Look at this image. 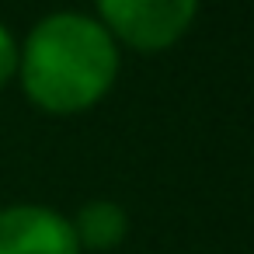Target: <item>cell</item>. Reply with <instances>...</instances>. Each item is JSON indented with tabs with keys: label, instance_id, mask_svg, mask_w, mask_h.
<instances>
[{
	"label": "cell",
	"instance_id": "6da1fadb",
	"mask_svg": "<svg viewBox=\"0 0 254 254\" xmlns=\"http://www.w3.org/2000/svg\"><path fill=\"white\" fill-rule=\"evenodd\" d=\"M119 53L112 35L84 14L46 18L25 46L21 77L25 91L46 112L91 108L115 80Z\"/></svg>",
	"mask_w": 254,
	"mask_h": 254
},
{
	"label": "cell",
	"instance_id": "277c9868",
	"mask_svg": "<svg viewBox=\"0 0 254 254\" xmlns=\"http://www.w3.org/2000/svg\"><path fill=\"white\" fill-rule=\"evenodd\" d=\"M73 233H77V244L108 251L126 237V212L112 202H91L87 209H80Z\"/></svg>",
	"mask_w": 254,
	"mask_h": 254
},
{
	"label": "cell",
	"instance_id": "3957f363",
	"mask_svg": "<svg viewBox=\"0 0 254 254\" xmlns=\"http://www.w3.org/2000/svg\"><path fill=\"white\" fill-rule=\"evenodd\" d=\"M0 254H80L73 226L39 205L0 212Z\"/></svg>",
	"mask_w": 254,
	"mask_h": 254
},
{
	"label": "cell",
	"instance_id": "5b68a950",
	"mask_svg": "<svg viewBox=\"0 0 254 254\" xmlns=\"http://www.w3.org/2000/svg\"><path fill=\"white\" fill-rule=\"evenodd\" d=\"M14 63H18V53H14V39L0 28V87H4L14 73Z\"/></svg>",
	"mask_w": 254,
	"mask_h": 254
},
{
	"label": "cell",
	"instance_id": "7a4b0ae2",
	"mask_svg": "<svg viewBox=\"0 0 254 254\" xmlns=\"http://www.w3.org/2000/svg\"><path fill=\"white\" fill-rule=\"evenodd\" d=\"M108 28L132 49L157 53L185 35L195 0H98Z\"/></svg>",
	"mask_w": 254,
	"mask_h": 254
}]
</instances>
